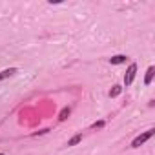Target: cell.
<instances>
[{"label": "cell", "instance_id": "obj_1", "mask_svg": "<svg viewBox=\"0 0 155 155\" xmlns=\"http://www.w3.org/2000/svg\"><path fill=\"white\" fill-rule=\"evenodd\" d=\"M153 133H155L153 130H148V131H144L142 135L135 137V139H133V142H131V148H139V146H142L148 139H151V137H153Z\"/></svg>", "mask_w": 155, "mask_h": 155}, {"label": "cell", "instance_id": "obj_2", "mask_svg": "<svg viewBox=\"0 0 155 155\" xmlns=\"http://www.w3.org/2000/svg\"><path fill=\"white\" fill-rule=\"evenodd\" d=\"M135 73H137V64H130V68L126 69V75H124V86H131Z\"/></svg>", "mask_w": 155, "mask_h": 155}, {"label": "cell", "instance_id": "obj_3", "mask_svg": "<svg viewBox=\"0 0 155 155\" xmlns=\"http://www.w3.org/2000/svg\"><path fill=\"white\" fill-rule=\"evenodd\" d=\"M15 73H17V68H9V69L0 71V81H6V79H9V77H13Z\"/></svg>", "mask_w": 155, "mask_h": 155}, {"label": "cell", "instance_id": "obj_4", "mask_svg": "<svg viewBox=\"0 0 155 155\" xmlns=\"http://www.w3.org/2000/svg\"><path fill=\"white\" fill-rule=\"evenodd\" d=\"M153 73H155V68H153V66H150V68H148V71H146V79H144V84H146V86H150V84H151V81H153Z\"/></svg>", "mask_w": 155, "mask_h": 155}, {"label": "cell", "instance_id": "obj_5", "mask_svg": "<svg viewBox=\"0 0 155 155\" xmlns=\"http://www.w3.org/2000/svg\"><path fill=\"white\" fill-rule=\"evenodd\" d=\"M110 62L111 64H122V62H126V57L124 55H115V57L110 58Z\"/></svg>", "mask_w": 155, "mask_h": 155}, {"label": "cell", "instance_id": "obj_6", "mask_svg": "<svg viewBox=\"0 0 155 155\" xmlns=\"http://www.w3.org/2000/svg\"><path fill=\"white\" fill-rule=\"evenodd\" d=\"M82 140V135L79 133V135H75V137H71L69 140H68V146H75V144H79Z\"/></svg>", "mask_w": 155, "mask_h": 155}, {"label": "cell", "instance_id": "obj_7", "mask_svg": "<svg viewBox=\"0 0 155 155\" xmlns=\"http://www.w3.org/2000/svg\"><path fill=\"white\" fill-rule=\"evenodd\" d=\"M120 91H122V88H120V86H113V90L110 91V97H119V95H120Z\"/></svg>", "mask_w": 155, "mask_h": 155}, {"label": "cell", "instance_id": "obj_8", "mask_svg": "<svg viewBox=\"0 0 155 155\" xmlns=\"http://www.w3.org/2000/svg\"><path fill=\"white\" fill-rule=\"evenodd\" d=\"M68 117H69V108H64L60 111V115H58V120H66Z\"/></svg>", "mask_w": 155, "mask_h": 155}, {"label": "cell", "instance_id": "obj_9", "mask_svg": "<svg viewBox=\"0 0 155 155\" xmlns=\"http://www.w3.org/2000/svg\"><path fill=\"white\" fill-rule=\"evenodd\" d=\"M102 126H104V120H99V122L93 124V128H102Z\"/></svg>", "mask_w": 155, "mask_h": 155}, {"label": "cell", "instance_id": "obj_10", "mask_svg": "<svg viewBox=\"0 0 155 155\" xmlns=\"http://www.w3.org/2000/svg\"><path fill=\"white\" fill-rule=\"evenodd\" d=\"M0 155H4V153H0Z\"/></svg>", "mask_w": 155, "mask_h": 155}]
</instances>
